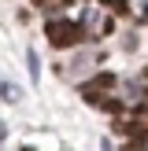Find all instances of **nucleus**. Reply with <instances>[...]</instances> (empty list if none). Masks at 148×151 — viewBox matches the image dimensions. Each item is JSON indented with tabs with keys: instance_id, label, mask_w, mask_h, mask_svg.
<instances>
[{
	"instance_id": "423d86ee",
	"label": "nucleus",
	"mask_w": 148,
	"mask_h": 151,
	"mask_svg": "<svg viewBox=\"0 0 148 151\" xmlns=\"http://www.w3.org/2000/svg\"><path fill=\"white\" fill-rule=\"evenodd\" d=\"M100 107L107 111V114H118V111H122V103H118V100H100Z\"/></svg>"
},
{
	"instance_id": "20e7f679",
	"label": "nucleus",
	"mask_w": 148,
	"mask_h": 151,
	"mask_svg": "<svg viewBox=\"0 0 148 151\" xmlns=\"http://www.w3.org/2000/svg\"><path fill=\"white\" fill-rule=\"evenodd\" d=\"M133 125L148 133V103H141V107H133Z\"/></svg>"
},
{
	"instance_id": "39448f33",
	"label": "nucleus",
	"mask_w": 148,
	"mask_h": 151,
	"mask_svg": "<svg viewBox=\"0 0 148 151\" xmlns=\"http://www.w3.org/2000/svg\"><path fill=\"white\" fill-rule=\"evenodd\" d=\"M26 63H30V78L37 81V74H41V63H37V52H33V48L26 52Z\"/></svg>"
},
{
	"instance_id": "f257e3e1",
	"label": "nucleus",
	"mask_w": 148,
	"mask_h": 151,
	"mask_svg": "<svg viewBox=\"0 0 148 151\" xmlns=\"http://www.w3.org/2000/svg\"><path fill=\"white\" fill-rule=\"evenodd\" d=\"M44 33H48V41L56 48H70V44H78L85 37V26L81 22H70V19H56V22L44 26Z\"/></svg>"
},
{
	"instance_id": "6e6552de",
	"label": "nucleus",
	"mask_w": 148,
	"mask_h": 151,
	"mask_svg": "<svg viewBox=\"0 0 148 151\" xmlns=\"http://www.w3.org/2000/svg\"><path fill=\"white\" fill-rule=\"evenodd\" d=\"M22 151H37V147H30V144H26V147H22Z\"/></svg>"
},
{
	"instance_id": "7ed1b4c3",
	"label": "nucleus",
	"mask_w": 148,
	"mask_h": 151,
	"mask_svg": "<svg viewBox=\"0 0 148 151\" xmlns=\"http://www.w3.org/2000/svg\"><path fill=\"white\" fill-rule=\"evenodd\" d=\"M0 100H7V103H19V100H22V88L0 78Z\"/></svg>"
},
{
	"instance_id": "f03ea898",
	"label": "nucleus",
	"mask_w": 148,
	"mask_h": 151,
	"mask_svg": "<svg viewBox=\"0 0 148 151\" xmlns=\"http://www.w3.org/2000/svg\"><path fill=\"white\" fill-rule=\"evenodd\" d=\"M111 85H115V74H100V78H93V81H89V85H81V92H100V88H111Z\"/></svg>"
},
{
	"instance_id": "0eeeda50",
	"label": "nucleus",
	"mask_w": 148,
	"mask_h": 151,
	"mask_svg": "<svg viewBox=\"0 0 148 151\" xmlns=\"http://www.w3.org/2000/svg\"><path fill=\"white\" fill-rule=\"evenodd\" d=\"M0 140H7V122L0 118Z\"/></svg>"
}]
</instances>
